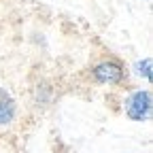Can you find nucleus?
<instances>
[{
  "mask_svg": "<svg viewBox=\"0 0 153 153\" xmlns=\"http://www.w3.org/2000/svg\"><path fill=\"white\" fill-rule=\"evenodd\" d=\"M123 111L130 121H149L153 113L151 89H134L123 102Z\"/></svg>",
  "mask_w": 153,
  "mask_h": 153,
  "instance_id": "1",
  "label": "nucleus"
},
{
  "mask_svg": "<svg viewBox=\"0 0 153 153\" xmlns=\"http://www.w3.org/2000/svg\"><path fill=\"white\" fill-rule=\"evenodd\" d=\"M94 81L100 85H117L123 81V66L117 60H104L91 68Z\"/></svg>",
  "mask_w": 153,
  "mask_h": 153,
  "instance_id": "2",
  "label": "nucleus"
},
{
  "mask_svg": "<svg viewBox=\"0 0 153 153\" xmlns=\"http://www.w3.org/2000/svg\"><path fill=\"white\" fill-rule=\"evenodd\" d=\"M15 115H17V102H15V98L11 96L9 89L0 87V128L13 123Z\"/></svg>",
  "mask_w": 153,
  "mask_h": 153,
  "instance_id": "3",
  "label": "nucleus"
},
{
  "mask_svg": "<svg viewBox=\"0 0 153 153\" xmlns=\"http://www.w3.org/2000/svg\"><path fill=\"white\" fill-rule=\"evenodd\" d=\"M151 68H153V60H151V57H143V60H138L136 64H134V72H136V76L145 79L147 83L151 81Z\"/></svg>",
  "mask_w": 153,
  "mask_h": 153,
  "instance_id": "4",
  "label": "nucleus"
}]
</instances>
